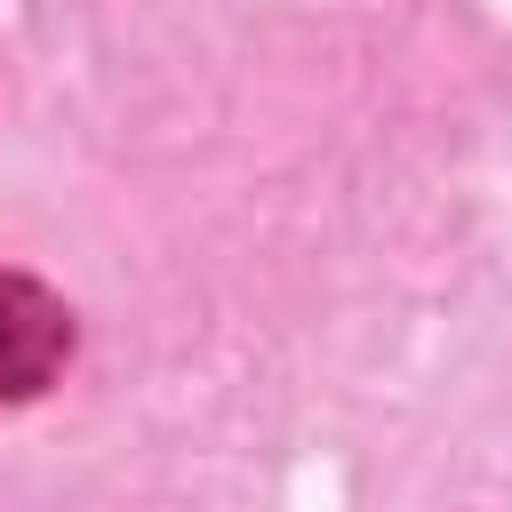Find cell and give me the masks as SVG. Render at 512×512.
<instances>
[{"label":"cell","mask_w":512,"mask_h":512,"mask_svg":"<svg viewBox=\"0 0 512 512\" xmlns=\"http://www.w3.org/2000/svg\"><path fill=\"white\" fill-rule=\"evenodd\" d=\"M64 336H72L64 312L32 280L0 272V392H40L64 360Z\"/></svg>","instance_id":"1"}]
</instances>
